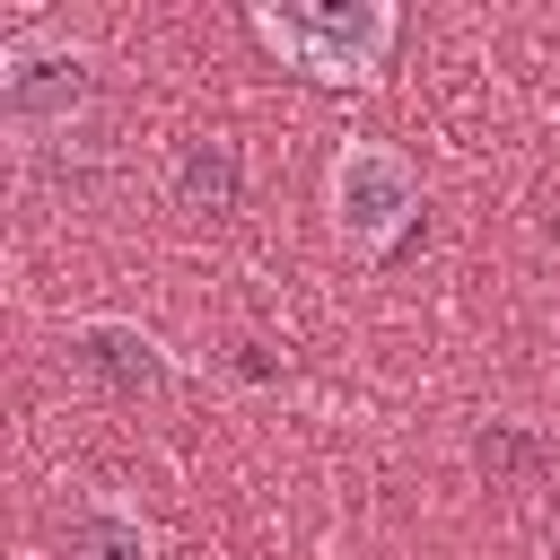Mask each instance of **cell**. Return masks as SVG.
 I'll return each instance as SVG.
<instances>
[{
	"instance_id": "obj_1",
	"label": "cell",
	"mask_w": 560,
	"mask_h": 560,
	"mask_svg": "<svg viewBox=\"0 0 560 560\" xmlns=\"http://www.w3.org/2000/svg\"><path fill=\"white\" fill-rule=\"evenodd\" d=\"M254 35L280 52V61H298L306 79H324V88H359V79H376L385 70V52H394V9L385 0H315V9H254Z\"/></svg>"
},
{
	"instance_id": "obj_2",
	"label": "cell",
	"mask_w": 560,
	"mask_h": 560,
	"mask_svg": "<svg viewBox=\"0 0 560 560\" xmlns=\"http://www.w3.org/2000/svg\"><path fill=\"white\" fill-rule=\"evenodd\" d=\"M420 210V175L394 140H341L332 149V228L350 254H385Z\"/></svg>"
},
{
	"instance_id": "obj_3",
	"label": "cell",
	"mask_w": 560,
	"mask_h": 560,
	"mask_svg": "<svg viewBox=\"0 0 560 560\" xmlns=\"http://www.w3.org/2000/svg\"><path fill=\"white\" fill-rule=\"evenodd\" d=\"M88 105V52L61 35H9L0 44V114L9 131H61Z\"/></svg>"
},
{
	"instance_id": "obj_4",
	"label": "cell",
	"mask_w": 560,
	"mask_h": 560,
	"mask_svg": "<svg viewBox=\"0 0 560 560\" xmlns=\"http://www.w3.org/2000/svg\"><path fill=\"white\" fill-rule=\"evenodd\" d=\"M61 350H70V368H79V376H96V385H105V394H122V402H158V394L175 385L166 341H158V332H140V324H114V315L70 324V332H61Z\"/></svg>"
},
{
	"instance_id": "obj_5",
	"label": "cell",
	"mask_w": 560,
	"mask_h": 560,
	"mask_svg": "<svg viewBox=\"0 0 560 560\" xmlns=\"http://www.w3.org/2000/svg\"><path fill=\"white\" fill-rule=\"evenodd\" d=\"M175 210H201V219H228L236 201H245V158H236V140L228 131H192L184 149H175Z\"/></svg>"
},
{
	"instance_id": "obj_6",
	"label": "cell",
	"mask_w": 560,
	"mask_h": 560,
	"mask_svg": "<svg viewBox=\"0 0 560 560\" xmlns=\"http://www.w3.org/2000/svg\"><path fill=\"white\" fill-rule=\"evenodd\" d=\"M70 560H158V534L122 508V499H88L79 516H70V542H61Z\"/></svg>"
},
{
	"instance_id": "obj_7",
	"label": "cell",
	"mask_w": 560,
	"mask_h": 560,
	"mask_svg": "<svg viewBox=\"0 0 560 560\" xmlns=\"http://www.w3.org/2000/svg\"><path fill=\"white\" fill-rule=\"evenodd\" d=\"M472 455H481V472H516V464H534V438H516L508 420H490V429L472 438Z\"/></svg>"
}]
</instances>
